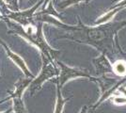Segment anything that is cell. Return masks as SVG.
Segmentation results:
<instances>
[{
    "label": "cell",
    "instance_id": "6da1fadb",
    "mask_svg": "<svg viewBox=\"0 0 126 113\" xmlns=\"http://www.w3.org/2000/svg\"><path fill=\"white\" fill-rule=\"evenodd\" d=\"M9 27H11V32H14L18 34L19 36L24 38L28 43H31L32 44L36 45L39 49L42 51L43 55H45L48 59H54L57 58V56L59 54V52L54 49L46 43V40L43 36L42 33V26L40 27H34L33 26H27L26 29L22 27V25L18 23H12L9 22Z\"/></svg>",
    "mask_w": 126,
    "mask_h": 113
},
{
    "label": "cell",
    "instance_id": "7a4b0ae2",
    "mask_svg": "<svg viewBox=\"0 0 126 113\" xmlns=\"http://www.w3.org/2000/svg\"><path fill=\"white\" fill-rule=\"evenodd\" d=\"M59 75V71L50 62H45L42 65V68L40 75H38L36 78H33L29 85V91L31 92L32 94H34L37 91H40L42 89L43 83L46 80L52 78L54 76H57Z\"/></svg>",
    "mask_w": 126,
    "mask_h": 113
},
{
    "label": "cell",
    "instance_id": "3957f363",
    "mask_svg": "<svg viewBox=\"0 0 126 113\" xmlns=\"http://www.w3.org/2000/svg\"><path fill=\"white\" fill-rule=\"evenodd\" d=\"M58 65L59 67V75H58L59 76H58V85L60 88H62L68 81L72 80V79H75V78H79V77L91 78L90 75L88 74V72H86L85 70L69 67L60 61H58Z\"/></svg>",
    "mask_w": 126,
    "mask_h": 113
},
{
    "label": "cell",
    "instance_id": "277c9868",
    "mask_svg": "<svg viewBox=\"0 0 126 113\" xmlns=\"http://www.w3.org/2000/svg\"><path fill=\"white\" fill-rule=\"evenodd\" d=\"M0 44L3 46V48L5 49L6 53L8 55V57L11 59V61L14 63V64L20 69V70L25 74L26 77H30V78H34V75L31 74V72L29 71V69L27 68V66H26V63L25 62V60L22 59L21 57L19 56L18 54H16L14 53L12 50H11L8 45H7V43H4V41H2L1 39H0Z\"/></svg>",
    "mask_w": 126,
    "mask_h": 113
},
{
    "label": "cell",
    "instance_id": "5b68a950",
    "mask_svg": "<svg viewBox=\"0 0 126 113\" xmlns=\"http://www.w3.org/2000/svg\"><path fill=\"white\" fill-rule=\"evenodd\" d=\"M43 3V0H41L38 4L34 6L33 8L26 10L24 11H12L9 14V18L14 20L16 23L23 25V26H27L30 23V19L32 18V15L35 13V11L38 8L41 6V4Z\"/></svg>",
    "mask_w": 126,
    "mask_h": 113
},
{
    "label": "cell",
    "instance_id": "8992f818",
    "mask_svg": "<svg viewBox=\"0 0 126 113\" xmlns=\"http://www.w3.org/2000/svg\"><path fill=\"white\" fill-rule=\"evenodd\" d=\"M13 103L12 109L14 113H27V110L25 106V103L23 100V96L21 95H15L11 98Z\"/></svg>",
    "mask_w": 126,
    "mask_h": 113
},
{
    "label": "cell",
    "instance_id": "52a82bcc",
    "mask_svg": "<svg viewBox=\"0 0 126 113\" xmlns=\"http://www.w3.org/2000/svg\"><path fill=\"white\" fill-rule=\"evenodd\" d=\"M98 61V63L96 64L97 70H99L101 73H108L113 71V66L111 65V63L109 62V60L106 59L105 57H102L99 59H96Z\"/></svg>",
    "mask_w": 126,
    "mask_h": 113
},
{
    "label": "cell",
    "instance_id": "ba28073f",
    "mask_svg": "<svg viewBox=\"0 0 126 113\" xmlns=\"http://www.w3.org/2000/svg\"><path fill=\"white\" fill-rule=\"evenodd\" d=\"M120 10H121V8H120V7H116V8H114V10L108 11L107 13H105V15L101 16L97 21L95 22V24H96V25H103V24H105V23L109 22L111 19H113V17L118 13V11H120Z\"/></svg>",
    "mask_w": 126,
    "mask_h": 113
},
{
    "label": "cell",
    "instance_id": "9c48e42d",
    "mask_svg": "<svg viewBox=\"0 0 126 113\" xmlns=\"http://www.w3.org/2000/svg\"><path fill=\"white\" fill-rule=\"evenodd\" d=\"M58 97H57V104L55 108V113H62L63 108L65 106L66 102L69 100V98H63L61 92H60V87L58 85Z\"/></svg>",
    "mask_w": 126,
    "mask_h": 113
},
{
    "label": "cell",
    "instance_id": "30bf717a",
    "mask_svg": "<svg viewBox=\"0 0 126 113\" xmlns=\"http://www.w3.org/2000/svg\"><path fill=\"white\" fill-rule=\"evenodd\" d=\"M113 71L116 74L120 75H123L126 74V62L122 60L117 61L115 64L113 65Z\"/></svg>",
    "mask_w": 126,
    "mask_h": 113
},
{
    "label": "cell",
    "instance_id": "8fae6325",
    "mask_svg": "<svg viewBox=\"0 0 126 113\" xmlns=\"http://www.w3.org/2000/svg\"><path fill=\"white\" fill-rule=\"evenodd\" d=\"M116 7H120V8H123V7H126V0H122L121 1L118 5L116 6Z\"/></svg>",
    "mask_w": 126,
    "mask_h": 113
},
{
    "label": "cell",
    "instance_id": "7c38bea8",
    "mask_svg": "<svg viewBox=\"0 0 126 113\" xmlns=\"http://www.w3.org/2000/svg\"><path fill=\"white\" fill-rule=\"evenodd\" d=\"M120 91H121V92H122V93H123V94L125 95V97H126V89H125V88H123V87H122V88H121V89H120Z\"/></svg>",
    "mask_w": 126,
    "mask_h": 113
},
{
    "label": "cell",
    "instance_id": "4fadbf2b",
    "mask_svg": "<svg viewBox=\"0 0 126 113\" xmlns=\"http://www.w3.org/2000/svg\"><path fill=\"white\" fill-rule=\"evenodd\" d=\"M13 111V109H12V108H9L8 110H6V111H3V112H0V113H11Z\"/></svg>",
    "mask_w": 126,
    "mask_h": 113
},
{
    "label": "cell",
    "instance_id": "5bb4252c",
    "mask_svg": "<svg viewBox=\"0 0 126 113\" xmlns=\"http://www.w3.org/2000/svg\"><path fill=\"white\" fill-rule=\"evenodd\" d=\"M86 112H87V107H84V108H82V110H81L80 113H86Z\"/></svg>",
    "mask_w": 126,
    "mask_h": 113
},
{
    "label": "cell",
    "instance_id": "9a60e30c",
    "mask_svg": "<svg viewBox=\"0 0 126 113\" xmlns=\"http://www.w3.org/2000/svg\"><path fill=\"white\" fill-rule=\"evenodd\" d=\"M50 1H51V0H43V3H44V5H45V7L47 6V4L49 3V2H50Z\"/></svg>",
    "mask_w": 126,
    "mask_h": 113
},
{
    "label": "cell",
    "instance_id": "2e32d148",
    "mask_svg": "<svg viewBox=\"0 0 126 113\" xmlns=\"http://www.w3.org/2000/svg\"><path fill=\"white\" fill-rule=\"evenodd\" d=\"M0 19H1V15H0Z\"/></svg>",
    "mask_w": 126,
    "mask_h": 113
}]
</instances>
